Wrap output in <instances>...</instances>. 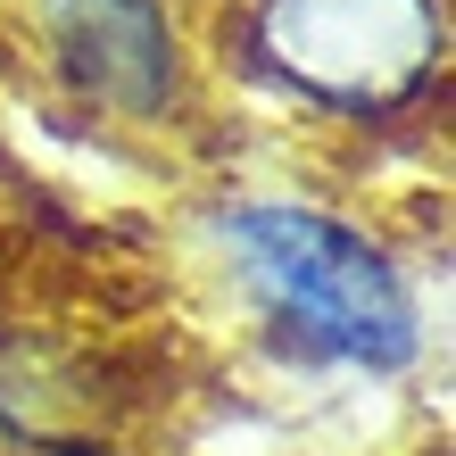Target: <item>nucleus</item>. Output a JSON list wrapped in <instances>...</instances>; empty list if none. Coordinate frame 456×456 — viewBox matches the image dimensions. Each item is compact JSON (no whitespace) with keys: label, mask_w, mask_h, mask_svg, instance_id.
<instances>
[{"label":"nucleus","mask_w":456,"mask_h":456,"mask_svg":"<svg viewBox=\"0 0 456 456\" xmlns=\"http://www.w3.org/2000/svg\"><path fill=\"white\" fill-rule=\"evenodd\" d=\"M0 456H125V448H109V440H17V448H0Z\"/></svg>","instance_id":"4"},{"label":"nucleus","mask_w":456,"mask_h":456,"mask_svg":"<svg viewBox=\"0 0 456 456\" xmlns=\"http://www.w3.org/2000/svg\"><path fill=\"white\" fill-rule=\"evenodd\" d=\"M34 34L59 84L117 125H167L191 100L175 0H34Z\"/></svg>","instance_id":"3"},{"label":"nucleus","mask_w":456,"mask_h":456,"mask_svg":"<svg viewBox=\"0 0 456 456\" xmlns=\"http://www.w3.org/2000/svg\"><path fill=\"white\" fill-rule=\"evenodd\" d=\"M257 75L299 109L373 125L448 67V0H249Z\"/></svg>","instance_id":"2"},{"label":"nucleus","mask_w":456,"mask_h":456,"mask_svg":"<svg viewBox=\"0 0 456 456\" xmlns=\"http://www.w3.org/2000/svg\"><path fill=\"white\" fill-rule=\"evenodd\" d=\"M208 282L290 382L398 390L432 357L415 265L365 216L307 191H216L191 224Z\"/></svg>","instance_id":"1"}]
</instances>
